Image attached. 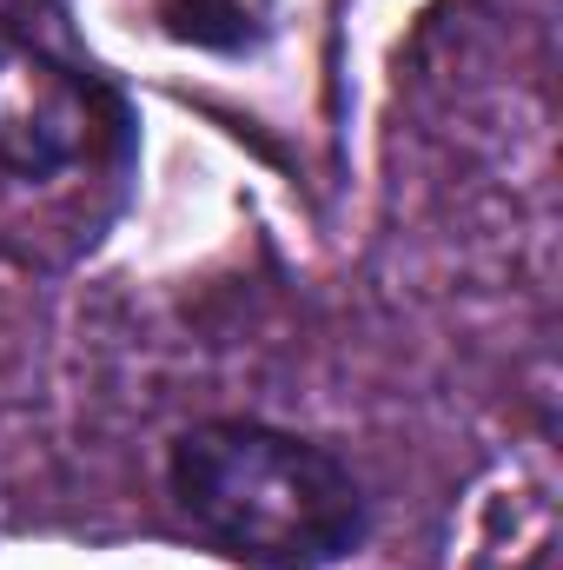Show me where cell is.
<instances>
[{"label": "cell", "mask_w": 563, "mask_h": 570, "mask_svg": "<svg viewBox=\"0 0 563 570\" xmlns=\"http://www.w3.org/2000/svg\"><path fill=\"white\" fill-rule=\"evenodd\" d=\"M166 491L219 558L246 570H332L372 531L358 471L332 444L266 419L186 425L166 451Z\"/></svg>", "instance_id": "cell-1"}, {"label": "cell", "mask_w": 563, "mask_h": 570, "mask_svg": "<svg viewBox=\"0 0 563 570\" xmlns=\"http://www.w3.org/2000/svg\"><path fill=\"white\" fill-rule=\"evenodd\" d=\"M134 153V114L113 80L73 67L20 20H0V166L53 179Z\"/></svg>", "instance_id": "cell-2"}, {"label": "cell", "mask_w": 563, "mask_h": 570, "mask_svg": "<svg viewBox=\"0 0 563 570\" xmlns=\"http://www.w3.org/2000/svg\"><path fill=\"white\" fill-rule=\"evenodd\" d=\"M159 20L172 40H192V47H246L253 40V0H159Z\"/></svg>", "instance_id": "cell-3"}]
</instances>
